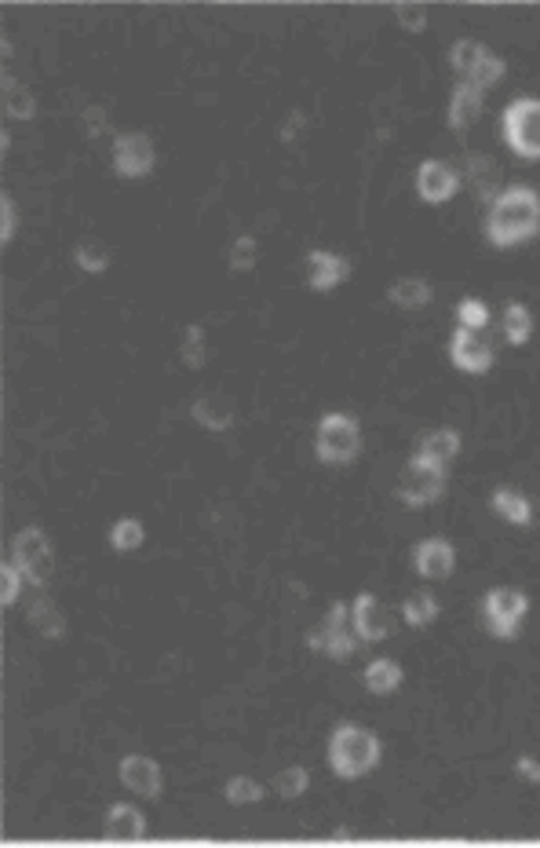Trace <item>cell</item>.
I'll use <instances>...</instances> for the list:
<instances>
[{
    "instance_id": "1",
    "label": "cell",
    "mask_w": 540,
    "mask_h": 848,
    "mask_svg": "<svg viewBox=\"0 0 540 848\" xmlns=\"http://www.w3.org/2000/svg\"><path fill=\"white\" fill-rule=\"evenodd\" d=\"M540 235V194L526 183H511L493 197L486 213V238L497 249H515Z\"/></svg>"
},
{
    "instance_id": "2",
    "label": "cell",
    "mask_w": 540,
    "mask_h": 848,
    "mask_svg": "<svg viewBox=\"0 0 540 848\" xmlns=\"http://www.w3.org/2000/svg\"><path fill=\"white\" fill-rule=\"evenodd\" d=\"M380 739L377 731L361 728V724H336L328 736V769L336 780L355 783L361 775H369L380 764Z\"/></svg>"
},
{
    "instance_id": "3",
    "label": "cell",
    "mask_w": 540,
    "mask_h": 848,
    "mask_svg": "<svg viewBox=\"0 0 540 848\" xmlns=\"http://www.w3.org/2000/svg\"><path fill=\"white\" fill-rule=\"evenodd\" d=\"M500 136L515 158L540 161V99L537 96L515 99L500 118Z\"/></svg>"
},
{
    "instance_id": "4",
    "label": "cell",
    "mask_w": 540,
    "mask_h": 848,
    "mask_svg": "<svg viewBox=\"0 0 540 848\" xmlns=\"http://www.w3.org/2000/svg\"><path fill=\"white\" fill-rule=\"evenodd\" d=\"M314 454L322 464H350L361 454V425L350 414H325L314 432Z\"/></svg>"
},
{
    "instance_id": "5",
    "label": "cell",
    "mask_w": 540,
    "mask_h": 848,
    "mask_svg": "<svg viewBox=\"0 0 540 848\" xmlns=\"http://www.w3.org/2000/svg\"><path fill=\"white\" fill-rule=\"evenodd\" d=\"M11 563L19 567L30 586H37V589L48 586L55 575V549H52L48 534L41 527H22L15 538H11Z\"/></svg>"
},
{
    "instance_id": "6",
    "label": "cell",
    "mask_w": 540,
    "mask_h": 848,
    "mask_svg": "<svg viewBox=\"0 0 540 848\" xmlns=\"http://www.w3.org/2000/svg\"><path fill=\"white\" fill-rule=\"evenodd\" d=\"M483 614H486V625H489L493 636H500V641H515V636H519L522 619L530 614V597H526L522 589L497 586L483 597Z\"/></svg>"
},
{
    "instance_id": "7",
    "label": "cell",
    "mask_w": 540,
    "mask_h": 848,
    "mask_svg": "<svg viewBox=\"0 0 540 848\" xmlns=\"http://www.w3.org/2000/svg\"><path fill=\"white\" fill-rule=\"evenodd\" d=\"M307 647L311 652L325 655V658H336V662H347L350 655H355L358 636H355V630H350V608L333 603L325 619L307 633Z\"/></svg>"
},
{
    "instance_id": "8",
    "label": "cell",
    "mask_w": 540,
    "mask_h": 848,
    "mask_svg": "<svg viewBox=\"0 0 540 848\" xmlns=\"http://www.w3.org/2000/svg\"><path fill=\"white\" fill-rule=\"evenodd\" d=\"M395 494H398V502L409 508L434 505L445 494V469H439V464H431V461L409 458L402 475H398V483H395Z\"/></svg>"
},
{
    "instance_id": "9",
    "label": "cell",
    "mask_w": 540,
    "mask_h": 848,
    "mask_svg": "<svg viewBox=\"0 0 540 848\" xmlns=\"http://www.w3.org/2000/svg\"><path fill=\"white\" fill-rule=\"evenodd\" d=\"M450 63H453V69L461 74L467 85H478V88H493L497 80L508 74V66H504V60L500 55H493L486 44H478V41H456L453 49H450Z\"/></svg>"
},
{
    "instance_id": "10",
    "label": "cell",
    "mask_w": 540,
    "mask_h": 848,
    "mask_svg": "<svg viewBox=\"0 0 540 848\" xmlns=\"http://www.w3.org/2000/svg\"><path fill=\"white\" fill-rule=\"evenodd\" d=\"M110 161H114V172L125 180H143L154 172L158 165V150H154V139L147 132H125L114 139V150H110Z\"/></svg>"
},
{
    "instance_id": "11",
    "label": "cell",
    "mask_w": 540,
    "mask_h": 848,
    "mask_svg": "<svg viewBox=\"0 0 540 848\" xmlns=\"http://www.w3.org/2000/svg\"><path fill=\"white\" fill-rule=\"evenodd\" d=\"M350 630H355L358 644H380L395 633V622L372 592H358L350 603Z\"/></svg>"
},
{
    "instance_id": "12",
    "label": "cell",
    "mask_w": 540,
    "mask_h": 848,
    "mask_svg": "<svg viewBox=\"0 0 540 848\" xmlns=\"http://www.w3.org/2000/svg\"><path fill=\"white\" fill-rule=\"evenodd\" d=\"M117 780H121L125 790H132V794L143 801L161 797V790H164L161 764L154 758H147V753H128V758H121V764H117Z\"/></svg>"
},
{
    "instance_id": "13",
    "label": "cell",
    "mask_w": 540,
    "mask_h": 848,
    "mask_svg": "<svg viewBox=\"0 0 540 848\" xmlns=\"http://www.w3.org/2000/svg\"><path fill=\"white\" fill-rule=\"evenodd\" d=\"M461 194V176L445 165V161L431 158L417 169V197L424 205H445Z\"/></svg>"
},
{
    "instance_id": "14",
    "label": "cell",
    "mask_w": 540,
    "mask_h": 848,
    "mask_svg": "<svg viewBox=\"0 0 540 848\" xmlns=\"http://www.w3.org/2000/svg\"><path fill=\"white\" fill-rule=\"evenodd\" d=\"M450 358L461 374H472V377H483L493 369V347L483 341L478 333L472 330H453V341H450Z\"/></svg>"
},
{
    "instance_id": "15",
    "label": "cell",
    "mask_w": 540,
    "mask_h": 848,
    "mask_svg": "<svg viewBox=\"0 0 540 848\" xmlns=\"http://www.w3.org/2000/svg\"><path fill=\"white\" fill-rule=\"evenodd\" d=\"M350 278L347 257H339L333 249H311L307 253V286L314 293H333L336 286H344Z\"/></svg>"
},
{
    "instance_id": "16",
    "label": "cell",
    "mask_w": 540,
    "mask_h": 848,
    "mask_svg": "<svg viewBox=\"0 0 540 848\" xmlns=\"http://www.w3.org/2000/svg\"><path fill=\"white\" fill-rule=\"evenodd\" d=\"M413 567L420 578H428V582H442V578L453 575L456 549L445 538H424L413 549Z\"/></svg>"
},
{
    "instance_id": "17",
    "label": "cell",
    "mask_w": 540,
    "mask_h": 848,
    "mask_svg": "<svg viewBox=\"0 0 540 848\" xmlns=\"http://www.w3.org/2000/svg\"><path fill=\"white\" fill-rule=\"evenodd\" d=\"M102 838L110 845H136L147 838V819L136 805H114L107 812V827H102Z\"/></svg>"
},
{
    "instance_id": "18",
    "label": "cell",
    "mask_w": 540,
    "mask_h": 848,
    "mask_svg": "<svg viewBox=\"0 0 540 848\" xmlns=\"http://www.w3.org/2000/svg\"><path fill=\"white\" fill-rule=\"evenodd\" d=\"M478 114H483V88L461 80V85L453 88V96H450V110H445V121H450L453 132H467V129H472V125L478 121Z\"/></svg>"
},
{
    "instance_id": "19",
    "label": "cell",
    "mask_w": 540,
    "mask_h": 848,
    "mask_svg": "<svg viewBox=\"0 0 540 848\" xmlns=\"http://www.w3.org/2000/svg\"><path fill=\"white\" fill-rule=\"evenodd\" d=\"M456 454H461V432H453V428H434V432H428L424 439H420L413 458L439 464V469H450V464L456 461Z\"/></svg>"
},
{
    "instance_id": "20",
    "label": "cell",
    "mask_w": 540,
    "mask_h": 848,
    "mask_svg": "<svg viewBox=\"0 0 540 848\" xmlns=\"http://www.w3.org/2000/svg\"><path fill=\"white\" fill-rule=\"evenodd\" d=\"M489 508L504 523H511V527H526L533 519V502L522 491H515V486H497L489 497Z\"/></svg>"
},
{
    "instance_id": "21",
    "label": "cell",
    "mask_w": 540,
    "mask_h": 848,
    "mask_svg": "<svg viewBox=\"0 0 540 848\" xmlns=\"http://www.w3.org/2000/svg\"><path fill=\"white\" fill-rule=\"evenodd\" d=\"M387 297H391V304H395V308H402V311H420V308H428V304H431L434 289L424 282V278L406 275V278H398V282H395L391 289H387Z\"/></svg>"
},
{
    "instance_id": "22",
    "label": "cell",
    "mask_w": 540,
    "mask_h": 848,
    "mask_svg": "<svg viewBox=\"0 0 540 848\" xmlns=\"http://www.w3.org/2000/svg\"><path fill=\"white\" fill-rule=\"evenodd\" d=\"M361 680H366V688L372 695H395L398 688H402L406 673L395 658H372L366 666V673H361Z\"/></svg>"
},
{
    "instance_id": "23",
    "label": "cell",
    "mask_w": 540,
    "mask_h": 848,
    "mask_svg": "<svg viewBox=\"0 0 540 848\" xmlns=\"http://www.w3.org/2000/svg\"><path fill=\"white\" fill-rule=\"evenodd\" d=\"M191 417L202 428H208V432H227V428L234 425L230 406H219L216 395H197L194 406H191Z\"/></svg>"
},
{
    "instance_id": "24",
    "label": "cell",
    "mask_w": 540,
    "mask_h": 848,
    "mask_svg": "<svg viewBox=\"0 0 540 848\" xmlns=\"http://www.w3.org/2000/svg\"><path fill=\"white\" fill-rule=\"evenodd\" d=\"M533 311L522 304V300H511L508 308H504V336H508V344L511 347H522V344H530V336H533Z\"/></svg>"
},
{
    "instance_id": "25",
    "label": "cell",
    "mask_w": 540,
    "mask_h": 848,
    "mask_svg": "<svg viewBox=\"0 0 540 848\" xmlns=\"http://www.w3.org/2000/svg\"><path fill=\"white\" fill-rule=\"evenodd\" d=\"M143 541H147L143 519L125 516V519H117L114 527H110V549L114 552H139V549H143Z\"/></svg>"
},
{
    "instance_id": "26",
    "label": "cell",
    "mask_w": 540,
    "mask_h": 848,
    "mask_svg": "<svg viewBox=\"0 0 540 848\" xmlns=\"http://www.w3.org/2000/svg\"><path fill=\"white\" fill-rule=\"evenodd\" d=\"M439 619V600L431 592H413V597L402 600V622L413 625V630H428V625Z\"/></svg>"
},
{
    "instance_id": "27",
    "label": "cell",
    "mask_w": 540,
    "mask_h": 848,
    "mask_svg": "<svg viewBox=\"0 0 540 848\" xmlns=\"http://www.w3.org/2000/svg\"><path fill=\"white\" fill-rule=\"evenodd\" d=\"M180 363L186 369H202L208 363V336L202 326H186L183 344H180Z\"/></svg>"
},
{
    "instance_id": "28",
    "label": "cell",
    "mask_w": 540,
    "mask_h": 848,
    "mask_svg": "<svg viewBox=\"0 0 540 848\" xmlns=\"http://www.w3.org/2000/svg\"><path fill=\"white\" fill-rule=\"evenodd\" d=\"M223 797L227 805H260L263 801V786L252 780V775H230L227 786H223Z\"/></svg>"
},
{
    "instance_id": "29",
    "label": "cell",
    "mask_w": 540,
    "mask_h": 848,
    "mask_svg": "<svg viewBox=\"0 0 540 848\" xmlns=\"http://www.w3.org/2000/svg\"><path fill=\"white\" fill-rule=\"evenodd\" d=\"M274 790H278V797H285V801H300V797L311 790V772L303 769V764H289L285 772H278Z\"/></svg>"
},
{
    "instance_id": "30",
    "label": "cell",
    "mask_w": 540,
    "mask_h": 848,
    "mask_svg": "<svg viewBox=\"0 0 540 848\" xmlns=\"http://www.w3.org/2000/svg\"><path fill=\"white\" fill-rule=\"evenodd\" d=\"M74 264L85 275H102L110 267V249L102 241H80V246H74Z\"/></svg>"
},
{
    "instance_id": "31",
    "label": "cell",
    "mask_w": 540,
    "mask_h": 848,
    "mask_svg": "<svg viewBox=\"0 0 540 848\" xmlns=\"http://www.w3.org/2000/svg\"><path fill=\"white\" fill-rule=\"evenodd\" d=\"M456 322H461V330H472V333H483L493 315H489V304L478 297H464L461 304H456Z\"/></svg>"
},
{
    "instance_id": "32",
    "label": "cell",
    "mask_w": 540,
    "mask_h": 848,
    "mask_svg": "<svg viewBox=\"0 0 540 848\" xmlns=\"http://www.w3.org/2000/svg\"><path fill=\"white\" fill-rule=\"evenodd\" d=\"M4 114L15 121H30L33 114H37V103H33V96L22 85H4Z\"/></svg>"
},
{
    "instance_id": "33",
    "label": "cell",
    "mask_w": 540,
    "mask_h": 848,
    "mask_svg": "<svg viewBox=\"0 0 540 848\" xmlns=\"http://www.w3.org/2000/svg\"><path fill=\"white\" fill-rule=\"evenodd\" d=\"M256 260H260V246H256V238L252 235H238V238H234V246H230V271L234 275L252 271Z\"/></svg>"
},
{
    "instance_id": "34",
    "label": "cell",
    "mask_w": 540,
    "mask_h": 848,
    "mask_svg": "<svg viewBox=\"0 0 540 848\" xmlns=\"http://www.w3.org/2000/svg\"><path fill=\"white\" fill-rule=\"evenodd\" d=\"M22 586H26V578H22V571L15 563L0 567V603H4V608H15Z\"/></svg>"
},
{
    "instance_id": "35",
    "label": "cell",
    "mask_w": 540,
    "mask_h": 848,
    "mask_svg": "<svg viewBox=\"0 0 540 848\" xmlns=\"http://www.w3.org/2000/svg\"><path fill=\"white\" fill-rule=\"evenodd\" d=\"M15 230H19V208H15V202H11V194H0V241L11 246Z\"/></svg>"
},
{
    "instance_id": "36",
    "label": "cell",
    "mask_w": 540,
    "mask_h": 848,
    "mask_svg": "<svg viewBox=\"0 0 540 848\" xmlns=\"http://www.w3.org/2000/svg\"><path fill=\"white\" fill-rule=\"evenodd\" d=\"M398 26L409 30V33H424L428 30V11L420 4H398Z\"/></svg>"
},
{
    "instance_id": "37",
    "label": "cell",
    "mask_w": 540,
    "mask_h": 848,
    "mask_svg": "<svg viewBox=\"0 0 540 848\" xmlns=\"http://www.w3.org/2000/svg\"><path fill=\"white\" fill-rule=\"evenodd\" d=\"M30 622L41 625V633H44V622H48V636H63V619L52 611V603H37V608L30 611Z\"/></svg>"
},
{
    "instance_id": "38",
    "label": "cell",
    "mask_w": 540,
    "mask_h": 848,
    "mask_svg": "<svg viewBox=\"0 0 540 848\" xmlns=\"http://www.w3.org/2000/svg\"><path fill=\"white\" fill-rule=\"evenodd\" d=\"M515 775H519V780H526V783L540 786V761L530 758V753H522V758L515 761Z\"/></svg>"
}]
</instances>
